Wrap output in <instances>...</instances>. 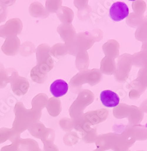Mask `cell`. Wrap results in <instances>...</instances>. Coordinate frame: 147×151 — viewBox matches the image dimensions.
<instances>
[{"instance_id": "cell-3", "label": "cell", "mask_w": 147, "mask_h": 151, "mask_svg": "<svg viewBox=\"0 0 147 151\" xmlns=\"http://www.w3.org/2000/svg\"><path fill=\"white\" fill-rule=\"evenodd\" d=\"M50 92L56 97H60L65 95L68 91V83L62 79L54 81L50 85Z\"/></svg>"}, {"instance_id": "cell-1", "label": "cell", "mask_w": 147, "mask_h": 151, "mask_svg": "<svg viewBox=\"0 0 147 151\" xmlns=\"http://www.w3.org/2000/svg\"><path fill=\"white\" fill-rule=\"evenodd\" d=\"M129 15V9L127 5L122 2L113 3L109 9V15L113 21L118 22L123 20Z\"/></svg>"}, {"instance_id": "cell-2", "label": "cell", "mask_w": 147, "mask_h": 151, "mask_svg": "<svg viewBox=\"0 0 147 151\" xmlns=\"http://www.w3.org/2000/svg\"><path fill=\"white\" fill-rule=\"evenodd\" d=\"M100 100L102 104L107 108L116 107L120 101L118 94L110 90L103 91L100 94Z\"/></svg>"}]
</instances>
